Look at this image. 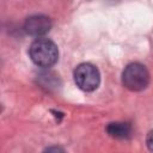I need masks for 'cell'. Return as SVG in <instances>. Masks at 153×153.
Returning <instances> with one entry per match:
<instances>
[{
	"mask_svg": "<svg viewBox=\"0 0 153 153\" xmlns=\"http://www.w3.org/2000/svg\"><path fill=\"white\" fill-rule=\"evenodd\" d=\"M50 27H51L50 19L48 17L41 16V14L29 17L24 24V29H25L26 33H29L30 36H35V37H41V36L48 33Z\"/></svg>",
	"mask_w": 153,
	"mask_h": 153,
	"instance_id": "277c9868",
	"label": "cell"
},
{
	"mask_svg": "<svg viewBox=\"0 0 153 153\" xmlns=\"http://www.w3.org/2000/svg\"><path fill=\"white\" fill-rule=\"evenodd\" d=\"M146 145H147L148 149L153 152V130H151V131L147 134V137H146Z\"/></svg>",
	"mask_w": 153,
	"mask_h": 153,
	"instance_id": "8992f818",
	"label": "cell"
},
{
	"mask_svg": "<svg viewBox=\"0 0 153 153\" xmlns=\"http://www.w3.org/2000/svg\"><path fill=\"white\" fill-rule=\"evenodd\" d=\"M106 133L115 139H127L130 136L131 127L124 122H112L106 126Z\"/></svg>",
	"mask_w": 153,
	"mask_h": 153,
	"instance_id": "5b68a950",
	"label": "cell"
},
{
	"mask_svg": "<svg viewBox=\"0 0 153 153\" xmlns=\"http://www.w3.org/2000/svg\"><path fill=\"white\" fill-rule=\"evenodd\" d=\"M29 55L35 65L48 68L56 63L59 59V50L53 41L48 38H37L31 43Z\"/></svg>",
	"mask_w": 153,
	"mask_h": 153,
	"instance_id": "6da1fadb",
	"label": "cell"
},
{
	"mask_svg": "<svg viewBox=\"0 0 153 153\" xmlns=\"http://www.w3.org/2000/svg\"><path fill=\"white\" fill-rule=\"evenodd\" d=\"M74 81L76 86L86 92L94 91L100 82L98 69L91 63H80L74 69Z\"/></svg>",
	"mask_w": 153,
	"mask_h": 153,
	"instance_id": "3957f363",
	"label": "cell"
},
{
	"mask_svg": "<svg viewBox=\"0 0 153 153\" xmlns=\"http://www.w3.org/2000/svg\"><path fill=\"white\" fill-rule=\"evenodd\" d=\"M122 82L130 91H142L149 82V73L143 65L137 62L130 63L122 73Z\"/></svg>",
	"mask_w": 153,
	"mask_h": 153,
	"instance_id": "7a4b0ae2",
	"label": "cell"
}]
</instances>
